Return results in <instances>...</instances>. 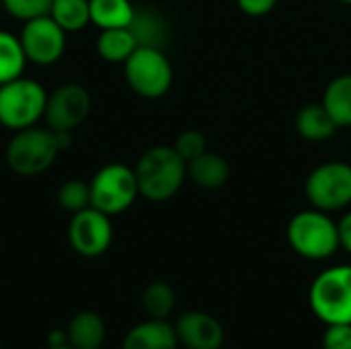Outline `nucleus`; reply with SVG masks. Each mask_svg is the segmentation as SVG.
<instances>
[{
    "mask_svg": "<svg viewBox=\"0 0 351 349\" xmlns=\"http://www.w3.org/2000/svg\"><path fill=\"white\" fill-rule=\"evenodd\" d=\"M134 171L140 195L154 204L173 200L187 179V163L181 158L175 146L167 144L148 148L138 158Z\"/></svg>",
    "mask_w": 351,
    "mask_h": 349,
    "instance_id": "obj_1",
    "label": "nucleus"
},
{
    "mask_svg": "<svg viewBox=\"0 0 351 349\" xmlns=\"http://www.w3.org/2000/svg\"><path fill=\"white\" fill-rule=\"evenodd\" d=\"M60 152L56 132L37 123L14 132L6 144L4 158L12 173L21 177H37L51 169Z\"/></svg>",
    "mask_w": 351,
    "mask_h": 349,
    "instance_id": "obj_2",
    "label": "nucleus"
},
{
    "mask_svg": "<svg viewBox=\"0 0 351 349\" xmlns=\"http://www.w3.org/2000/svg\"><path fill=\"white\" fill-rule=\"evenodd\" d=\"M286 237L294 253L311 261H325L339 249L337 222L331 218V214L317 208L294 214L288 222Z\"/></svg>",
    "mask_w": 351,
    "mask_h": 349,
    "instance_id": "obj_3",
    "label": "nucleus"
},
{
    "mask_svg": "<svg viewBox=\"0 0 351 349\" xmlns=\"http://www.w3.org/2000/svg\"><path fill=\"white\" fill-rule=\"evenodd\" d=\"M47 107L45 86L27 76H19L6 84H0V125L19 132L37 125Z\"/></svg>",
    "mask_w": 351,
    "mask_h": 349,
    "instance_id": "obj_4",
    "label": "nucleus"
},
{
    "mask_svg": "<svg viewBox=\"0 0 351 349\" xmlns=\"http://www.w3.org/2000/svg\"><path fill=\"white\" fill-rule=\"evenodd\" d=\"M128 86L142 99H160L173 86V66L160 47L138 45L123 62Z\"/></svg>",
    "mask_w": 351,
    "mask_h": 349,
    "instance_id": "obj_5",
    "label": "nucleus"
},
{
    "mask_svg": "<svg viewBox=\"0 0 351 349\" xmlns=\"http://www.w3.org/2000/svg\"><path fill=\"white\" fill-rule=\"evenodd\" d=\"M308 302L325 325L351 323V265L321 272L311 286Z\"/></svg>",
    "mask_w": 351,
    "mask_h": 349,
    "instance_id": "obj_6",
    "label": "nucleus"
},
{
    "mask_svg": "<svg viewBox=\"0 0 351 349\" xmlns=\"http://www.w3.org/2000/svg\"><path fill=\"white\" fill-rule=\"evenodd\" d=\"M88 185L90 206L107 216L123 214L134 206V202L140 195L136 171L123 163H109L101 167L93 175Z\"/></svg>",
    "mask_w": 351,
    "mask_h": 349,
    "instance_id": "obj_7",
    "label": "nucleus"
},
{
    "mask_svg": "<svg viewBox=\"0 0 351 349\" xmlns=\"http://www.w3.org/2000/svg\"><path fill=\"white\" fill-rule=\"evenodd\" d=\"M304 193L311 208L333 214L351 206V165L329 160L311 171L304 181Z\"/></svg>",
    "mask_w": 351,
    "mask_h": 349,
    "instance_id": "obj_8",
    "label": "nucleus"
},
{
    "mask_svg": "<svg viewBox=\"0 0 351 349\" xmlns=\"http://www.w3.org/2000/svg\"><path fill=\"white\" fill-rule=\"evenodd\" d=\"M19 39L27 60L35 66H51L60 62L68 45V33L49 14L25 21Z\"/></svg>",
    "mask_w": 351,
    "mask_h": 349,
    "instance_id": "obj_9",
    "label": "nucleus"
},
{
    "mask_svg": "<svg viewBox=\"0 0 351 349\" xmlns=\"http://www.w3.org/2000/svg\"><path fill=\"white\" fill-rule=\"evenodd\" d=\"M93 99L84 84L64 82L47 95L45 123L53 132H74L90 113Z\"/></svg>",
    "mask_w": 351,
    "mask_h": 349,
    "instance_id": "obj_10",
    "label": "nucleus"
},
{
    "mask_svg": "<svg viewBox=\"0 0 351 349\" xmlns=\"http://www.w3.org/2000/svg\"><path fill=\"white\" fill-rule=\"evenodd\" d=\"M68 241L70 247L86 259L101 257L113 243V224L111 216L103 214L101 210L88 206L76 214L68 224Z\"/></svg>",
    "mask_w": 351,
    "mask_h": 349,
    "instance_id": "obj_11",
    "label": "nucleus"
},
{
    "mask_svg": "<svg viewBox=\"0 0 351 349\" xmlns=\"http://www.w3.org/2000/svg\"><path fill=\"white\" fill-rule=\"evenodd\" d=\"M179 346L187 349H220L224 346L222 323L202 311L183 313L175 323Z\"/></svg>",
    "mask_w": 351,
    "mask_h": 349,
    "instance_id": "obj_12",
    "label": "nucleus"
},
{
    "mask_svg": "<svg viewBox=\"0 0 351 349\" xmlns=\"http://www.w3.org/2000/svg\"><path fill=\"white\" fill-rule=\"evenodd\" d=\"M121 349H179L175 325L162 319L138 323L125 333Z\"/></svg>",
    "mask_w": 351,
    "mask_h": 349,
    "instance_id": "obj_13",
    "label": "nucleus"
},
{
    "mask_svg": "<svg viewBox=\"0 0 351 349\" xmlns=\"http://www.w3.org/2000/svg\"><path fill=\"white\" fill-rule=\"evenodd\" d=\"M66 337L72 349H101L107 339V327L95 311H80L70 319Z\"/></svg>",
    "mask_w": 351,
    "mask_h": 349,
    "instance_id": "obj_14",
    "label": "nucleus"
},
{
    "mask_svg": "<svg viewBox=\"0 0 351 349\" xmlns=\"http://www.w3.org/2000/svg\"><path fill=\"white\" fill-rule=\"evenodd\" d=\"M187 177L202 189H220L230 179V165L224 156L206 150L202 156L187 163Z\"/></svg>",
    "mask_w": 351,
    "mask_h": 349,
    "instance_id": "obj_15",
    "label": "nucleus"
},
{
    "mask_svg": "<svg viewBox=\"0 0 351 349\" xmlns=\"http://www.w3.org/2000/svg\"><path fill=\"white\" fill-rule=\"evenodd\" d=\"M294 125H296L298 136L308 142H325V140L333 138L335 132L339 130L335 125V121L331 119V115L327 113V109L323 107V103L304 105L296 113Z\"/></svg>",
    "mask_w": 351,
    "mask_h": 349,
    "instance_id": "obj_16",
    "label": "nucleus"
},
{
    "mask_svg": "<svg viewBox=\"0 0 351 349\" xmlns=\"http://www.w3.org/2000/svg\"><path fill=\"white\" fill-rule=\"evenodd\" d=\"M321 103L337 128H351V74L335 76L325 86Z\"/></svg>",
    "mask_w": 351,
    "mask_h": 349,
    "instance_id": "obj_17",
    "label": "nucleus"
},
{
    "mask_svg": "<svg viewBox=\"0 0 351 349\" xmlns=\"http://www.w3.org/2000/svg\"><path fill=\"white\" fill-rule=\"evenodd\" d=\"M90 23L105 29H123L130 27L136 14V6L130 0H88Z\"/></svg>",
    "mask_w": 351,
    "mask_h": 349,
    "instance_id": "obj_18",
    "label": "nucleus"
},
{
    "mask_svg": "<svg viewBox=\"0 0 351 349\" xmlns=\"http://www.w3.org/2000/svg\"><path fill=\"white\" fill-rule=\"evenodd\" d=\"M138 47V41L130 27L105 29L97 37V53L111 64H123Z\"/></svg>",
    "mask_w": 351,
    "mask_h": 349,
    "instance_id": "obj_19",
    "label": "nucleus"
},
{
    "mask_svg": "<svg viewBox=\"0 0 351 349\" xmlns=\"http://www.w3.org/2000/svg\"><path fill=\"white\" fill-rule=\"evenodd\" d=\"M130 31L134 33L138 45L160 47V49H162L167 35H169L165 19L152 8H136Z\"/></svg>",
    "mask_w": 351,
    "mask_h": 349,
    "instance_id": "obj_20",
    "label": "nucleus"
},
{
    "mask_svg": "<svg viewBox=\"0 0 351 349\" xmlns=\"http://www.w3.org/2000/svg\"><path fill=\"white\" fill-rule=\"evenodd\" d=\"M29 64L19 35L0 29V84H6L23 76L25 66Z\"/></svg>",
    "mask_w": 351,
    "mask_h": 349,
    "instance_id": "obj_21",
    "label": "nucleus"
},
{
    "mask_svg": "<svg viewBox=\"0 0 351 349\" xmlns=\"http://www.w3.org/2000/svg\"><path fill=\"white\" fill-rule=\"evenodd\" d=\"M49 16L66 33H76L90 25V6L88 0H51Z\"/></svg>",
    "mask_w": 351,
    "mask_h": 349,
    "instance_id": "obj_22",
    "label": "nucleus"
},
{
    "mask_svg": "<svg viewBox=\"0 0 351 349\" xmlns=\"http://www.w3.org/2000/svg\"><path fill=\"white\" fill-rule=\"evenodd\" d=\"M177 304L175 290L167 282H152L142 292V306L150 319H162L167 321Z\"/></svg>",
    "mask_w": 351,
    "mask_h": 349,
    "instance_id": "obj_23",
    "label": "nucleus"
},
{
    "mask_svg": "<svg viewBox=\"0 0 351 349\" xmlns=\"http://www.w3.org/2000/svg\"><path fill=\"white\" fill-rule=\"evenodd\" d=\"M58 206L70 214H76L90 206V185L82 179H68L58 187Z\"/></svg>",
    "mask_w": 351,
    "mask_h": 349,
    "instance_id": "obj_24",
    "label": "nucleus"
},
{
    "mask_svg": "<svg viewBox=\"0 0 351 349\" xmlns=\"http://www.w3.org/2000/svg\"><path fill=\"white\" fill-rule=\"evenodd\" d=\"M2 6L12 19L25 23V21L49 14L51 0H2Z\"/></svg>",
    "mask_w": 351,
    "mask_h": 349,
    "instance_id": "obj_25",
    "label": "nucleus"
},
{
    "mask_svg": "<svg viewBox=\"0 0 351 349\" xmlns=\"http://www.w3.org/2000/svg\"><path fill=\"white\" fill-rule=\"evenodd\" d=\"M173 146L181 154V158L185 163H189V160L202 156L208 150V138L199 130H185V132H181L177 136V140H175Z\"/></svg>",
    "mask_w": 351,
    "mask_h": 349,
    "instance_id": "obj_26",
    "label": "nucleus"
},
{
    "mask_svg": "<svg viewBox=\"0 0 351 349\" xmlns=\"http://www.w3.org/2000/svg\"><path fill=\"white\" fill-rule=\"evenodd\" d=\"M323 349H351V323L327 325L323 335Z\"/></svg>",
    "mask_w": 351,
    "mask_h": 349,
    "instance_id": "obj_27",
    "label": "nucleus"
},
{
    "mask_svg": "<svg viewBox=\"0 0 351 349\" xmlns=\"http://www.w3.org/2000/svg\"><path fill=\"white\" fill-rule=\"evenodd\" d=\"M237 4L249 16H263L276 8L278 0H237Z\"/></svg>",
    "mask_w": 351,
    "mask_h": 349,
    "instance_id": "obj_28",
    "label": "nucleus"
},
{
    "mask_svg": "<svg viewBox=\"0 0 351 349\" xmlns=\"http://www.w3.org/2000/svg\"><path fill=\"white\" fill-rule=\"evenodd\" d=\"M337 232H339V249H346L351 255V210L337 220Z\"/></svg>",
    "mask_w": 351,
    "mask_h": 349,
    "instance_id": "obj_29",
    "label": "nucleus"
},
{
    "mask_svg": "<svg viewBox=\"0 0 351 349\" xmlns=\"http://www.w3.org/2000/svg\"><path fill=\"white\" fill-rule=\"evenodd\" d=\"M60 346H68L66 329H51L47 333V348H60Z\"/></svg>",
    "mask_w": 351,
    "mask_h": 349,
    "instance_id": "obj_30",
    "label": "nucleus"
},
{
    "mask_svg": "<svg viewBox=\"0 0 351 349\" xmlns=\"http://www.w3.org/2000/svg\"><path fill=\"white\" fill-rule=\"evenodd\" d=\"M337 2H341V4H348V6H351V0H337Z\"/></svg>",
    "mask_w": 351,
    "mask_h": 349,
    "instance_id": "obj_31",
    "label": "nucleus"
},
{
    "mask_svg": "<svg viewBox=\"0 0 351 349\" xmlns=\"http://www.w3.org/2000/svg\"><path fill=\"white\" fill-rule=\"evenodd\" d=\"M47 349H72L70 346H60V348H47Z\"/></svg>",
    "mask_w": 351,
    "mask_h": 349,
    "instance_id": "obj_32",
    "label": "nucleus"
},
{
    "mask_svg": "<svg viewBox=\"0 0 351 349\" xmlns=\"http://www.w3.org/2000/svg\"><path fill=\"white\" fill-rule=\"evenodd\" d=\"M181 349H187V348H181Z\"/></svg>",
    "mask_w": 351,
    "mask_h": 349,
    "instance_id": "obj_33",
    "label": "nucleus"
},
{
    "mask_svg": "<svg viewBox=\"0 0 351 349\" xmlns=\"http://www.w3.org/2000/svg\"><path fill=\"white\" fill-rule=\"evenodd\" d=\"M0 349H2V348H0Z\"/></svg>",
    "mask_w": 351,
    "mask_h": 349,
    "instance_id": "obj_34",
    "label": "nucleus"
}]
</instances>
